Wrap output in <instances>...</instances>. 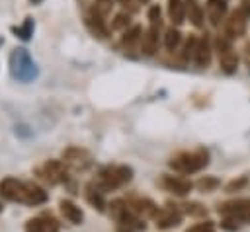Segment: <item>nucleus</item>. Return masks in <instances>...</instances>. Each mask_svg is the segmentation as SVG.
<instances>
[{
    "mask_svg": "<svg viewBox=\"0 0 250 232\" xmlns=\"http://www.w3.org/2000/svg\"><path fill=\"white\" fill-rule=\"evenodd\" d=\"M102 193H104L102 189H98V187L94 189V185H88V191H86V195H88V201H90L94 207H98L100 211H104V205H105V203H104V197H102Z\"/></svg>",
    "mask_w": 250,
    "mask_h": 232,
    "instance_id": "26",
    "label": "nucleus"
},
{
    "mask_svg": "<svg viewBox=\"0 0 250 232\" xmlns=\"http://www.w3.org/2000/svg\"><path fill=\"white\" fill-rule=\"evenodd\" d=\"M219 213L223 218H234L238 222L250 224V199H232L219 205Z\"/></svg>",
    "mask_w": 250,
    "mask_h": 232,
    "instance_id": "5",
    "label": "nucleus"
},
{
    "mask_svg": "<svg viewBox=\"0 0 250 232\" xmlns=\"http://www.w3.org/2000/svg\"><path fill=\"white\" fill-rule=\"evenodd\" d=\"M41 174L49 183H61L66 179V170L61 160H47L41 168Z\"/></svg>",
    "mask_w": 250,
    "mask_h": 232,
    "instance_id": "10",
    "label": "nucleus"
},
{
    "mask_svg": "<svg viewBox=\"0 0 250 232\" xmlns=\"http://www.w3.org/2000/svg\"><path fill=\"white\" fill-rule=\"evenodd\" d=\"M47 201V193L37 185V183H25V197H23V203L27 205H41Z\"/></svg>",
    "mask_w": 250,
    "mask_h": 232,
    "instance_id": "20",
    "label": "nucleus"
},
{
    "mask_svg": "<svg viewBox=\"0 0 250 232\" xmlns=\"http://www.w3.org/2000/svg\"><path fill=\"white\" fill-rule=\"evenodd\" d=\"M211 55H213V49H211V43L207 37H201L199 43H197V53H195V64L205 68L209 66L211 62Z\"/></svg>",
    "mask_w": 250,
    "mask_h": 232,
    "instance_id": "19",
    "label": "nucleus"
},
{
    "mask_svg": "<svg viewBox=\"0 0 250 232\" xmlns=\"http://www.w3.org/2000/svg\"><path fill=\"white\" fill-rule=\"evenodd\" d=\"M162 185L174 193V195H188L191 191V181H188L186 177H180V175H164L162 177Z\"/></svg>",
    "mask_w": 250,
    "mask_h": 232,
    "instance_id": "14",
    "label": "nucleus"
},
{
    "mask_svg": "<svg viewBox=\"0 0 250 232\" xmlns=\"http://www.w3.org/2000/svg\"><path fill=\"white\" fill-rule=\"evenodd\" d=\"M154 220H156V226H158V228H172V226H178V224H180L182 213L178 211V207L166 205V207L158 209Z\"/></svg>",
    "mask_w": 250,
    "mask_h": 232,
    "instance_id": "8",
    "label": "nucleus"
},
{
    "mask_svg": "<svg viewBox=\"0 0 250 232\" xmlns=\"http://www.w3.org/2000/svg\"><path fill=\"white\" fill-rule=\"evenodd\" d=\"M197 187L201 189V191H213V189H217L219 187V181L215 179V177H201L199 181H197Z\"/></svg>",
    "mask_w": 250,
    "mask_h": 232,
    "instance_id": "27",
    "label": "nucleus"
},
{
    "mask_svg": "<svg viewBox=\"0 0 250 232\" xmlns=\"http://www.w3.org/2000/svg\"><path fill=\"white\" fill-rule=\"evenodd\" d=\"M62 160L76 170H86L92 164V156L84 148H66L62 154Z\"/></svg>",
    "mask_w": 250,
    "mask_h": 232,
    "instance_id": "9",
    "label": "nucleus"
},
{
    "mask_svg": "<svg viewBox=\"0 0 250 232\" xmlns=\"http://www.w3.org/2000/svg\"><path fill=\"white\" fill-rule=\"evenodd\" d=\"M141 53L145 57H152L158 49V27H148L145 33H143V39H141Z\"/></svg>",
    "mask_w": 250,
    "mask_h": 232,
    "instance_id": "15",
    "label": "nucleus"
},
{
    "mask_svg": "<svg viewBox=\"0 0 250 232\" xmlns=\"http://www.w3.org/2000/svg\"><path fill=\"white\" fill-rule=\"evenodd\" d=\"M238 10L250 19V0H240V6H238Z\"/></svg>",
    "mask_w": 250,
    "mask_h": 232,
    "instance_id": "35",
    "label": "nucleus"
},
{
    "mask_svg": "<svg viewBox=\"0 0 250 232\" xmlns=\"http://www.w3.org/2000/svg\"><path fill=\"white\" fill-rule=\"evenodd\" d=\"M139 2H148V0H139Z\"/></svg>",
    "mask_w": 250,
    "mask_h": 232,
    "instance_id": "37",
    "label": "nucleus"
},
{
    "mask_svg": "<svg viewBox=\"0 0 250 232\" xmlns=\"http://www.w3.org/2000/svg\"><path fill=\"white\" fill-rule=\"evenodd\" d=\"M197 43H199V39H197L195 35H189V37H188V41H186V45H184V51H182V57H184L186 60H195Z\"/></svg>",
    "mask_w": 250,
    "mask_h": 232,
    "instance_id": "23",
    "label": "nucleus"
},
{
    "mask_svg": "<svg viewBox=\"0 0 250 232\" xmlns=\"http://www.w3.org/2000/svg\"><path fill=\"white\" fill-rule=\"evenodd\" d=\"M111 6H113V0H96L94 10H96L98 14H102V16H105V14L111 10Z\"/></svg>",
    "mask_w": 250,
    "mask_h": 232,
    "instance_id": "31",
    "label": "nucleus"
},
{
    "mask_svg": "<svg viewBox=\"0 0 250 232\" xmlns=\"http://www.w3.org/2000/svg\"><path fill=\"white\" fill-rule=\"evenodd\" d=\"M244 183H246V177H240L238 181L234 179V181H230V183L227 185V191H234V189H240V187H242Z\"/></svg>",
    "mask_w": 250,
    "mask_h": 232,
    "instance_id": "34",
    "label": "nucleus"
},
{
    "mask_svg": "<svg viewBox=\"0 0 250 232\" xmlns=\"http://www.w3.org/2000/svg\"><path fill=\"white\" fill-rule=\"evenodd\" d=\"M141 39H143V29H141V25H133L131 29H127V31L123 33L121 45H123L125 49H133L135 45L141 47Z\"/></svg>",
    "mask_w": 250,
    "mask_h": 232,
    "instance_id": "21",
    "label": "nucleus"
},
{
    "mask_svg": "<svg viewBox=\"0 0 250 232\" xmlns=\"http://www.w3.org/2000/svg\"><path fill=\"white\" fill-rule=\"evenodd\" d=\"M188 18H189V21L195 25V27H201L203 25V10H201V6L195 2V0H188Z\"/></svg>",
    "mask_w": 250,
    "mask_h": 232,
    "instance_id": "22",
    "label": "nucleus"
},
{
    "mask_svg": "<svg viewBox=\"0 0 250 232\" xmlns=\"http://www.w3.org/2000/svg\"><path fill=\"white\" fill-rule=\"evenodd\" d=\"M10 74L18 82H33L37 78L39 70H37V64L33 62L27 49L16 47L10 53Z\"/></svg>",
    "mask_w": 250,
    "mask_h": 232,
    "instance_id": "1",
    "label": "nucleus"
},
{
    "mask_svg": "<svg viewBox=\"0 0 250 232\" xmlns=\"http://www.w3.org/2000/svg\"><path fill=\"white\" fill-rule=\"evenodd\" d=\"M184 207H186V213L188 214H205V209L201 205H197V203H188Z\"/></svg>",
    "mask_w": 250,
    "mask_h": 232,
    "instance_id": "33",
    "label": "nucleus"
},
{
    "mask_svg": "<svg viewBox=\"0 0 250 232\" xmlns=\"http://www.w3.org/2000/svg\"><path fill=\"white\" fill-rule=\"evenodd\" d=\"M25 232H57V222L51 216H37L27 220Z\"/></svg>",
    "mask_w": 250,
    "mask_h": 232,
    "instance_id": "17",
    "label": "nucleus"
},
{
    "mask_svg": "<svg viewBox=\"0 0 250 232\" xmlns=\"http://www.w3.org/2000/svg\"><path fill=\"white\" fill-rule=\"evenodd\" d=\"M59 207H61L62 216H64L68 222H72V224H80V222H82L84 213H82V209H80L76 203H72L70 199H62V201L59 203Z\"/></svg>",
    "mask_w": 250,
    "mask_h": 232,
    "instance_id": "16",
    "label": "nucleus"
},
{
    "mask_svg": "<svg viewBox=\"0 0 250 232\" xmlns=\"http://www.w3.org/2000/svg\"><path fill=\"white\" fill-rule=\"evenodd\" d=\"M209 164V154L203 148H197L193 152H182L170 160V168L178 174H193L203 170Z\"/></svg>",
    "mask_w": 250,
    "mask_h": 232,
    "instance_id": "3",
    "label": "nucleus"
},
{
    "mask_svg": "<svg viewBox=\"0 0 250 232\" xmlns=\"http://www.w3.org/2000/svg\"><path fill=\"white\" fill-rule=\"evenodd\" d=\"M20 39H23V41H27V39H31V35H33V19L31 18H25V21H23V25H20V27H14L12 29Z\"/></svg>",
    "mask_w": 250,
    "mask_h": 232,
    "instance_id": "24",
    "label": "nucleus"
},
{
    "mask_svg": "<svg viewBox=\"0 0 250 232\" xmlns=\"http://www.w3.org/2000/svg\"><path fill=\"white\" fill-rule=\"evenodd\" d=\"M0 211H2V205H0Z\"/></svg>",
    "mask_w": 250,
    "mask_h": 232,
    "instance_id": "38",
    "label": "nucleus"
},
{
    "mask_svg": "<svg viewBox=\"0 0 250 232\" xmlns=\"http://www.w3.org/2000/svg\"><path fill=\"white\" fill-rule=\"evenodd\" d=\"M127 205H129V209H131L137 216H143V218L156 216V213H158V207H156L150 199H145V197H135V199H131Z\"/></svg>",
    "mask_w": 250,
    "mask_h": 232,
    "instance_id": "13",
    "label": "nucleus"
},
{
    "mask_svg": "<svg viewBox=\"0 0 250 232\" xmlns=\"http://www.w3.org/2000/svg\"><path fill=\"white\" fill-rule=\"evenodd\" d=\"M131 177H133V170L129 166H105L98 174L96 187L102 191H111L129 183Z\"/></svg>",
    "mask_w": 250,
    "mask_h": 232,
    "instance_id": "2",
    "label": "nucleus"
},
{
    "mask_svg": "<svg viewBox=\"0 0 250 232\" xmlns=\"http://www.w3.org/2000/svg\"><path fill=\"white\" fill-rule=\"evenodd\" d=\"M207 18L211 21V25H221L227 18V10H229V0H207Z\"/></svg>",
    "mask_w": 250,
    "mask_h": 232,
    "instance_id": "11",
    "label": "nucleus"
},
{
    "mask_svg": "<svg viewBox=\"0 0 250 232\" xmlns=\"http://www.w3.org/2000/svg\"><path fill=\"white\" fill-rule=\"evenodd\" d=\"M148 19H150V27H158L162 25V19H160V8L158 6H150L148 8Z\"/></svg>",
    "mask_w": 250,
    "mask_h": 232,
    "instance_id": "28",
    "label": "nucleus"
},
{
    "mask_svg": "<svg viewBox=\"0 0 250 232\" xmlns=\"http://www.w3.org/2000/svg\"><path fill=\"white\" fill-rule=\"evenodd\" d=\"M39 2H41V0H31V4H39Z\"/></svg>",
    "mask_w": 250,
    "mask_h": 232,
    "instance_id": "36",
    "label": "nucleus"
},
{
    "mask_svg": "<svg viewBox=\"0 0 250 232\" xmlns=\"http://www.w3.org/2000/svg\"><path fill=\"white\" fill-rule=\"evenodd\" d=\"M215 51H217V55H219L221 70H223L225 74L236 72V68H238V55H236V51H234L230 39L225 37V35H219V37L215 39Z\"/></svg>",
    "mask_w": 250,
    "mask_h": 232,
    "instance_id": "4",
    "label": "nucleus"
},
{
    "mask_svg": "<svg viewBox=\"0 0 250 232\" xmlns=\"http://www.w3.org/2000/svg\"><path fill=\"white\" fill-rule=\"evenodd\" d=\"M221 226H223L225 230H229V232H236V230L240 228V222L234 220V218H223V220H221Z\"/></svg>",
    "mask_w": 250,
    "mask_h": 232,
    "instance_id": "32",
    "label": "nucleus"
},
{
    "mask_svg": "<svg viewBox=\"0 0 250 232\" xmlns=\"http://www.w3.org/2000/svg\"><path fill=\"white\" fill-rule=\"evenodd\" d=\"M127 25H129V14H125V12H123V14H117L115 19L111 21V27H113V29H123V27H127Z\"/></svg>",
    "mask_w": 250,
    "mask_h": 232,
    "instance_id": "30",
    "label": "nucleus"
},
{
    "mask_svg": "<svg viewBox=\"0 0 250 232\" xmlns=\"http://www.w3.org/2000/svg\"><path fill=\"white\" fill-rule=\"evenodd\" d=\"M180 41H182L180 31H178L176 27H170V29L166 31V35H164V45H166V49H168V51H174V49L180 45Z\"/></svg>",
    "mask_w": 250,
    "mask_h": 232,
    "instance_id": "25",
    "label": "nucleus"
},
{
    "mask_svg": "<svg viewBox=\"0 0 250 232\" xmlns=\"http://www.w3.org/2000/svg\"><path fill=\"white\" fill-rule=\"evenodd\" d=\"M84 21H86V27L90 29L92 35H96V37H100V39H105V37H107L109 29H107V25H105V19H104V16L98 14L94 8H92V12H88V16H86Z\"/></svg>",
    "mask_w": 250,
    "mask_h": 232,
    "instance_id": "12",
    "label": "nucleus"
},
{
    "mask_svg": "<svg viewBox=\"0 0 250 232\" xmlns=\"http://www.w3.org/2000/svg\"><path fill=\"white\" fill-rule=\"evenodd\" d=\"M168 16H170L172 23H176V25L184 23V19L188 16V0H168Z\"/></svg>",
    "mask_w": 250,
    "mask_h": 232,
    "instance_id": "18",
    "label": "nucleus"
},
{
    "mask_svg": "<svg viewBox=\"0 0 250 232\" xmlns=\"http://www.w3.org/2000/svg\"><path fill=\"white\" fill-rule=\"evenodd\" d=\"M0 195L8 201H20L23 203L25 197V183L16 177H6L0 181Z\"/></svg>",
    "mask_w": 250,
    "mask_h": 232,
    "instance_id": "7",
    "label": "nucleus"
},
{
    "mask_svg": "<svg viewBox=\"0 0 250 232\" xmlns=\"http://www.w3.org/2000/svg\"><path fill=\"white\" fill-rule=\"evenodd\" d=\"M246 23H248V18L236 8V10L230 12L229 18L225 19V37H229L230 41L242 37V35L246 33Z\"/></svg>",
    "mask_w": 250,
    "mask_h": 232,
    "instance_id": "6",
    "label": "nucleus"
},
{
    "mask_svg": "<svg viewBox=\"0 0 250 232\" xmlns=\"http://www.w3.org/2000/svg\"><path fill=\"white\" fill-rule=\"evenodd\" d=\"M186 232H215V224L211 220H205V222H197L193 226H189Z\"/></svg>",
    "mask_w": 250,
    "mask_h": 232,
    "instance_id": "29",
    "label": "nucleus"
}]
</instances>
